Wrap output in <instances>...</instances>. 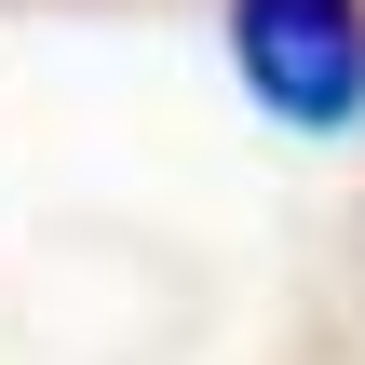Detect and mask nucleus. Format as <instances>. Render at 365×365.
Masks as SVG:
<instances>
[{"instance_id":"nucleus-1","label":"nucleus","mask_w":365,"mask_h":365,"mask_svg":"<svg viewBox=\"0 0 365 365\" xmlns=\"http://www.w3.org/2000/svg\"><path fill=\"white\" fill-rule=\"evenodd\" d=\"M230 68L271 122L352 135L365 122V0H230Z\"/></svg>"}]
</instances>
